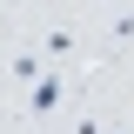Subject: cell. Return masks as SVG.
Returning a JSON list of instances; mask_svg holds the SVG:
<instances>
[{
    "label": "cell",
    "mask_w": 134,
    "mask_h": 134,
    "mask_svg": "<svg viewBox=\"0 0 134 134\" xmlns=\"http://www.w3.org/2000/svg\"><path fill=\"white\" fill-rule=\"evenodd\" d=\"M60 107V74H40V87H34V100H27V114H54Z\"/></svg>",
    "instance_id": "1"
},
{
    "label": "cell",
    "mask_w": 134,
    "mask_h": 134,
    "mask_svg": "<svg viewBox=\"0 0 134 134\" xmlns=\"http://www.w3.org/2000/svg\"><path fill=\"white\" fill-rule=\"evenodd\" d=\"M40 47H47V60H67V47H74V34H67V27H54L47 40H40Z\"/></svg>",
    "instance_id": "2"
},
{
    "label": "cell",
    "mask_w": 134,
    "mask_h": 134,
    "mask_svg": "<svg viewBox=\"0 0 134 134\" xmlns=\"http://www.w3.org/2000/svg\"><path fill=\"white\" fill-rule=\"evenodd\" d=\"M121 134H127V127H121Z\"/></svg>",
    "instance_id": "3"
}]
</instances>
